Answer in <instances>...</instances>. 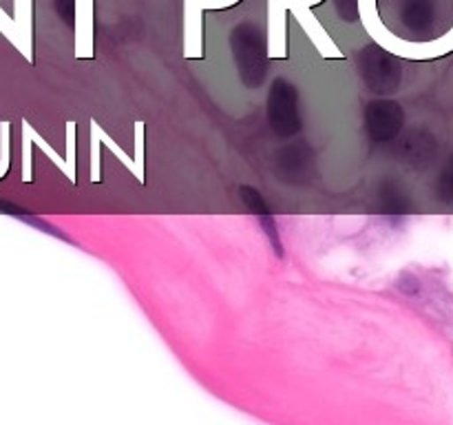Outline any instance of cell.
<instances>
[{
	"instance_id": "cell-1",
	"label": "cell",
	"mask_w": 453,
	"mask_h": 425,
	"mask_svg": "<svg viewBox=\"0 0 453 425\" xmlns=\"http://www.w3.org/2000/svg\"><path fill=\"white\" fill-rule=\"evenodd\" d=\"M403 127V111L394 102H379L370 109V128L380 140H389Z\"/></svg>"
},
{
	"instance_id": "cell-2",
	"label": "cell",
	"mask_w": 453,
	"mask_h": 425,
	"mask_svg": "<svg viewBox=\"0 0 453 425\" xmlns=\"http://www.w3.org/2000/svg\"><path fill=\"white\" fill-rule=\"evenodd\" d=\"M97 135H100V142H102V144H106V149H109L111 153L115 155V158H119V162H122L124 166H127L128 171H131L133 175L137 177V182H140V184H144V168H140V166H137V164H135V159H131V158H128V155L124 153V151L119 149V146L115 144V142L111 140V137L106 135L104 131H102V127H100V124H97Z\"/></svg>"
},
{
	"instance_id": "cell-3",
	"label": "cell",
	"mask_w": 453,
	"mask_h": 425,
	"mask_svg": "<svg viewBox=\"0 0 453 425\" xmlns=\"http://www.w3.org/2000/svg\"><path fill=\"white\" fill-rule=\"evenodd\" d=\"M29 135H31V142H34V144H38V146H40V151H42L44 155H49V158H51V162L56 164V166L60 168V171L65 173L66 177H69V182H71V184H75V171H73V168H71L69 164H66V159H62L60 155H58L56 151H53L51 146H49L47 142H44L42 137H40L38 133H35L34 128H31V124H29Z\"/></svg>"
},
{
	"instance_id": "cell-4",
	"label": "cell",
	"mask_w": 453,
	"mask_h": 425,
	"mask_svg": "<svg viewBox=\"0 0 453 425\" xmlns=\"http://www.w3.org/2000/svg\"><path fill=\"white\" fill-rule=\"evenodd\" d=\"M31 135H29V122L22 120V182L34 180V171H31Z\"/></svg>"
},
{
	"instance_id": "cell-5",
	"label": "cell",
	"mask_w": 453,
	"mask_h": 425,
	"mask_svg": "<svg viewBox=\"0 0 453 425\" xmlns=\"http://www.w3.org/2000/svg\"><path fill=\"white\" fill-rule=\"evenodd\" d=\"M91 180L100 182L102 171H100V135H97V122H91Z\"/></svg>"
},
{
	"instance_id": "cell-6",
	"label": "cell",
	"mask_w": 453,
	"mask_h": 425,
	"mask_svg": "<svg viewBox=\"0 0 453 425\" xmlns=\"http://www.w3.org/2000/svg\"><path fill=\"white\" fill-rule=\"evenodd\" d=\"M9 171V122H0V180Z\"/></svg>"
},
{
	"instance_id": "cell-7",
	"label": "cell",
	"mask_w": 453,
	"mask_h": 425,
	"mask_svg": "<svg viewBox=\"0 0 453 425\" xmlns=\"http://www.w3.org/2000/svg\"><path fill=\"white\" fill-rule=\"evenodd\" d=\"M135 164L144 168V122H135Z\"/></svg>"
},
{
	"instance_id": "cell-8",
	"label": "cell",
	"mask_w": 453,
	"mask_h": 425,
	"mask_svg": "<svg viewBox=\"0 0 453 425\" xmlns=\"http://www.w3.org/2000/svg\"><path fill=\"white\" fill-rule=\"evenodd\" d=\"M66 164L75 171V124H66Z\"/></svg>"
},
{
	"instance_id": "cell-9",
	"label": "cell",
	"mask_w": 453,
	"mask_h": 425,
	"mask_svg": "<svg viewBox=\"0 0 453 425\" xmlns=\"http://www.w3.org/2000/svg\"><path fill=\"white\" fill-rule=\"evenodd\" d=\"M441 195L447 202H453V162L445 168L441 177Z\"/></svg>"
}]
</instances>
